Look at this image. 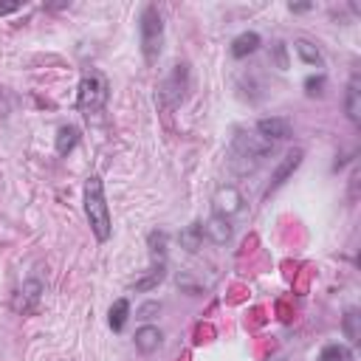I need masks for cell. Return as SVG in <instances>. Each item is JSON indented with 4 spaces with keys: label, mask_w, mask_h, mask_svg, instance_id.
<instances>
[{
    "label": "cell",
    "mask_w": 361,
    "mask_h": 361,
    "mask_svg": "<svg viewBox=\"0 0 361 361\" xmlns=\"http://www.w3.org/2000/svg\"><path fill=\"white\" fill-rule=\"evenodd\" d=\"M293 48H296V56H299L305 65H310V68H324V56H322V51H319L313 42H307V39H296Z\"/></svg>",
    "instance_id": "14"
},
{
    "label": "cell",
    "mask_w": 361,
    "mask_h": 361,
    "mask_svg": "<svg viewBox=\"0 0 361 361\" xmlns=\"http://www.w3.org/2000/svg\"><path fill=\"white\" fill-rule=\"evenodd\" d=\"M158 307H161L158 302H147V305L138 310V319H149V313H158Z\"/></svg>",
    "instance_id": "24"
},
{
    "label": "cell",
    "mask_w": 361,
    "mask_h": 361,
    "mask_svg": "<svg viewBox=\"0 0 361 361\" xmlns=\"http://www.w3.org/2000/svg\"><path fill=\"white\" fill-rule=\"evenodd\" d=\"M178 243H180V248H186L189 254H195V251L203 245V223L186 226V228L178 234Z\"/></svg>",
    "instance_id": "15"
},
{
    "label": "cell",
    "mask_w": 361,
    "mask_h": 361,
    "mask_svg": "<svg viewBox=\"0 0 361 361\" xmlns=\"http://www.w3.org/2000/svg\"><path fill=\"white\" fill-rule=\"evenodd\" d=\"M344 113H347V118H350L353 124H358V121H361V79H358V76H353V79L347 82V93H344Z\"/></svg>",
    "instance_id": "10"
},
{
    "label": "cell",
    "mask_w": 361,
    "mask_h": 361,
    "mask_svg": "<svg viewBox=\"0 0 361 361\" xmlns=\"http://www.w3.org/2000/svg\"><path fill=\"white\" fill-rule=\"evenodd\" d=\"M288 8H290V11H296V14H302V11H310V8H313V3H290Z\"/></svg>",
    "instance_id": "26"
},
{
    "label": "cell",
    "mask_w": 361,
    "mask_h": 361,
    "mask_svg": "<svg viewBox=\"0 0 361 361\" xmlns=\"http://www.w3.org/2000/svg\"><path fill=\"white\" fill-rule=\"evenodd\" d=\"M186 90H189V65L180 62V65L172 68V73L158 87V102L164 107H178L186 99Z\"/></svg>",
    "instance_id": "5"
},
{
    "label": "cell",
    "mask_w": 361,
    "mask_h": 361,
    "mask_svg": "<svg viewBox=\"0 0 361 361\" xmlns=\"http://www.w3.org/2000/svg\"><path fill=\"white\" fill-rule=\"evenodd\" d=\"M302 158H305V152L302 149H290V152H285V158L276 164V169H274V175H271V183H268V189H265V195H271V192H276L296 169H299V164H302Z\"/></svg>",
    "instance_id": "8"
},
{
    "label": "cell",
    "mask_w": 361,
    "mask_h": 361,
    "mask_svg": "<svg viewBox=\"0 0 361 361\" xmlns=\"http://www.w3.org/2000/svg\"><path fill=\"white\" fill-rule=\"evenodd\" d=\"M42 293H45V285H42L37 276H31V279H25V282L20 285V290L14 293L11 307H14L17 313H37V310H39V302H42Z\"/></svg>",
    "instance_id": "6"
},
{
    "label": "cell",
    "mask_w": 361,
    "mask_h": 361,
    "mask_svg": "<svg viewBox=\"0 0 361 361\" xmlns=\"http://www.w3.org/2000/svg\"><path fill=\"white\" fill-rule=\"evenodd\" d=\"M164 276H166V265H152V268L135 282V290H152V288H158V285L164 282Z\"/></svg>",
    "instance_id": "21"
},
{
    "label": "cell",
    "mask_w": 361,
    "mask_h": 361,
    "mask_svg": "<svg viewBox=\"0 0 361 361\" xmlns=\"http://www.w3.org/2000/svg\"><path fill=\"white\" fill-rule=\"evenodd\" d=\"M20 8H23L20 0H17V3H0V17H3V14H11V11H20Z\"/></svg>",
    "instance_id": "25"
},
{
    "label": "cell",
    "mask_w": 361,
    "mask_h": 361,
    "mask_svg": "<svg viewBox=\"0 0 361 361\" xmlns=\"http://www.w3.org/2000/svg\"><path fill=\"white\" fill-rule=\"evenodd\" d=\"M107 96H110V87H107V79L102 73H96V71L82 73L79 90H76V107L79 110H85L87 116L99 113L107 104Z\"/></svg>",
    "instance_id": "4"
},
{
    "label": "cell",
    "mask_w": 361,
    "mask_h": 361,
    "mask_svg": "<svg viewBox=\"0 0 361 361\" xmlns=\"http://www.w3.org/2000/svg\"><path fill=\"white\" fill-rule=\"evenodd\" d=\"M316 361H353V353H350L347 344L333 341V344H324V347H322V353H319Z\"/></svg>",
    "instance_id": "20"
},
{
    "label": "cell",
    "mask_w": 361,
    "mask_h": 361,
    "mask_svg": "<svg viewBox=\"0 0 361 361\" xmlns=\"http://www.w3.org/2000/svg\"><path fill=\"white\" fill-rule=\"evenodd\" d=\"M82 203H85V217H87V226H90L93 237L99 243H107L110 234H113V223H110V209H107V200H104V183H102L99 175H90L85 180Z\"/></svg>",
    "instance_id": "1"
},
{
    "label": "cell",
    "mask_w": 361,
    "mask_h": 361,
    "mask_svg": "<svg viewBox=\"0 0 361 361\" xmlns=\"http://www.w3.org/2000/svg\"><path fill=\"white\" fill-rule=\"evenodd\" d=\"M257 48H259V34L257 31H243L231 39V56L234 59H243V56L254 54Z\"/></svg>",
    "instance_id": "13"
},
{
    "label": "cell",
    "mask_w": 361,
    "mask_h": 361,
    "mask_svg": "<svg viewBox=\"0 0 361 361\" xmlns=\"http://www.w3.org/2000/svg\"><path fill=\"white\" fill-rule=\"evenodd\" d=\"M324 85H327L324 73H313V76L305 79V93H307V96H322V93H324Z\"/></svg>",
    "instance_id": "22"
},
{
    "label": "cell",
    "mask_w": 361,
    "mask_h": 361,
    "mask_svg": "<svg viewBox=\"0 0 361 361\" xmlns=\"http://www.w3.org/2000/svg\"><path fill=\"white\" fill-rule=\"evenodd\" d=\"M212 203H214V214H220V217H231V214H237V212H243V195L237 192V186H220L217 192H214V197H212Z\"/></svg>",
    "instance_id": "7"
},
{
    "label": "cell",
    "mask_w": 361,
    "mask_h": 361,
    "mask_svg": "<svg viewBox=\"0 0 361 361\" xmlns=\"http://www.w3.org/2000/svg\"><path fill=\"white\" fill-rule=\"evenodd\" d=\"M341 330H344V338L350 344H358L361 341V313L355 307H350L344 313V322H341Z\"/></svg>",
    "instance_id": "18"
},
{
    "label": "cell",
    "mask_w": 361,
    "mask_h": 361,
    "mask_svg": "<svg viewBox=\"0 0 361 361\" xmlns=\"http://www.w3.org/2000/svg\"><path fill=\"white\" fill-rule=\"evenodd\" d=\"M203 234H206L214 245H223V243L231 240V223H228L226 217H220V214H212V217L203 223Z\"/></svg>",
    "instance_id": "11"
},
{
    "label": "cell",
    "mask_w": 361,
    "mask_h": 361,
    "mask_svg": "<svg viewBox=\"0 0 361 361\" xmlns=\"http://www.w3.org/2000/svg\"><path fill=\"white\" fill-rule=\"evenodd\" d=\"M158 344H161V330L155 324H144V327L135 330V347H138V353L149 355V353L158 350Z\"/></svg>",
    "instance_id": "12"
},
{
    "label": "cell",
    "mask_w": 361,
    "mask_h": 361,
    "mask_svg": "<svg viewBox=\"0 0 361 361\" xmlns=\"http://www.w3.org/2000/svg\"><path fill=\"white\" fill-rule=\"evenodd\" d=\"M0 116H8V99L3 93V87H0Z\"/></svg>",
    "instance_id": "27"
},
{
    "label": "cell",
    "mask_w": 361,
    "mask_h": 361,
    "mask_svg": "<svg viewBox=\"0 0 361 361\" xmlns=\"http://www.w3.org/2000/svg\"><path fill=\"white\" fill-rule=\"evenodd\" d=\"M178 288H180V290H186V293H192V296H197V293L203 290V288H200L189 274H178Z\"/></svg>",
    "instance_id": "23"
},
{
    "label": "cell",
    "mask_w": 361,
    "mask_h": 361,
    "mask_svg": "<svg viewBox=\"0 0 361 361\" xmlns=\"http://www.w3.org/2000/svg\"><path fill=\"white\" fill-rule=\"evenodd\" d=\"M138 37H141V54L147 62H155L164 48V20L158 6H144L138 17Z\"/></svg>",
    "instance_id": "3"
},
{
    "label": "cell",
    "mask_w": 361,
    "mask_h": 361,
    "mask_svg": "<svg viewBox=\"0 0 361 361\" xmlns=\"http://www.w3.org/2000/svg\"><path fill=\"white\" fill-rule=\"evenodd\" d=\"M271 152H274V144L265 141L257 130L254 133H237L231 141V166L243 175L254 172L262 164V158H268Z\"/></svg>",
    "instance_id": "2"
},
{
    "label": "cell",
    "mask_w": 361,
    "mask_h": 361,
    "mask_svg": "<svg viewBox=\"0 0 361 361\" xmlns=\"http://www.w3.org/2000/svg\"><path fill=\"white\" fill-rule=\"evenodd\" d=\"M257 133L265 138V141H285L290 135V121L288 118H279V116H271V118H259L257 121Z\"/></svg>",
    "instance_id": "9"
},
{
    "label": "cell",
    "mask_w": 361,
    "mask_h": 361,
    "mask_svg": "<svg viewBox=\"0 0 361 361\" xmlns=\"http://www.w3.org/2000/svg\"><path fill=\"white\" fill-rule=\"evenodd\" d=\"M127 316H130V302H127V299H116V302L110 305L107 322H110V327H113L116 333H121L124 324H127Z\"/></svg>",
    "instance_id": "19"
},
{
    "label": "cell",
    "mask_w": 361,
    "mask_h": 361,
    "mask_svg": "<svg viewBox=\"0 0 361 361\" xmlns=\"http://www.w3.org/2000/svg\"><path fill=\"white\" fill-rule=\"evenodd\" d=\"M76 144H79V127L62 124V127L56 130V152H59V155H68Z\"/></svg>",
    "instance_id": "17"
},
{
    "label": "cell",
    "mask_w": 361,
    "mask_h": 361,
    "mask_svg": "<svg viewBox=\"0 0 361 361\" xmlns=\"http://www.w3.org/2000/svg\"><path fill=\"white\" fill-rule=\"evenodd\" d=\"M147 245H149V257H152V265H166V231H149L147 237Z\"/></svg>",
    "instance_id": "16"
}]
</instances>
